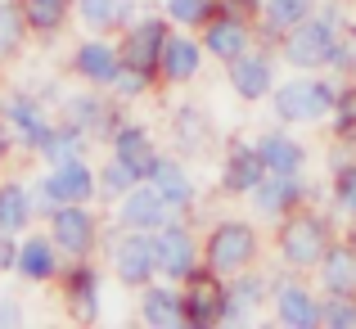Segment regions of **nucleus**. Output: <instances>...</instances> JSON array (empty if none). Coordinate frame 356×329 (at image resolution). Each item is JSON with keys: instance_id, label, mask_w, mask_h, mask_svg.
I'll use <instances>...</instances> for the list:
<instances>
[{"instance_id": "37", "label": "nucleus", "mask_w": 356, "mask_h": 329, "mask_svg": "<svg viewBox=\"0 0 356 329\" xmlns=\"http://www.w3.org/2000/svg\"><path fill=\"white\" fill-rule=\"evenodd\" d=\"M72 109H77V122H95V109H99V104H90V99H77Z\"/></svg>"}, {"instance_id": "22", "label": "nucleus", "mask_w": 356, "mask_h": 329, "mask_svg": "<svg viewBox=\"0 0 356 329\" xmlns=\"http://www.w3.org/2000/svg\"><path fill=\"white\" fill-rule=\"evenodd\" d=\"M27 217H32V203L18 185H5L0 190V230H23Z\"/></svg>"}, {"instance_id": "10", "label": "nucleus", "mask_w": 356, "mask_h": 329, "mask_svg": "<svg viewBox=\"0 0 356 329\" xmlns=\"http://www.w3.org/2000/svg\"><path fill=\"white\" fill-rule=\"evenodd\" d=\"M325 289H334V298L356 294V252L352 248H330L325 252Z\"/></svg>"}, {"instance_id": "27", "label": "nucleus", "mask_w": 356, "mask_h": 329, "mask_svg": "<svg viewBox=\"0 0 356 329\" xmlns=\"http://www.w3.org/2000/svg\"><path fill=\"white\" fill-rule=\"evenodd\" d=\"M18 41H23V14H18L9 0H0V59H5Z\"/></svg>"}, {"instance_id": "40", "label": "nucleus", "mask_w": 356, "mask_h": 329, "mask_svg": "<svg viewBox=\"0 0 356 329\" xmlns=\"http://www.w3.org/2000/svg\"><path fill=\"white\" fill-rule=\"evenodd\" d=\"M0 158H5V136H0Z\"/></svg>"}, {"instance_id": "4", "label": "nucleus", "mask_w": 356, "mask_h": 329, "mask_svg": "<svg viewBox=\"0 0 356 329\" xmlns=\"http://www.w3.org/2000/svg\"><path fill=\"white\" fill-rule=\"evenodd\" d=\"M334 54V32L325 23H302L293 36H289V59L298 68H312V63H325Z\"/></svg>"}, {"instance_id": "32", "label": "nucleus", "mask_w": 356, "mask_h": 329, "mask_svg": "<svg viewBox=\"0 0 356 329\" xmlns=\"http://www.w3.org/2000/svg\"><path fill=\"white\" fill-rule=\"evenodd\" d=\"M131 176H136V172H131V167L118 158V163L104 172V194H127L131 190Z\"/></svg>"}, {"instance_id": "24", "label": "nucleus", "mask_w": 356, "mask_h": 329, "mask_svg": "<svg viewBox=\"0 0 356 329\" xmlns=\"http://www.w3.org/2000/svg\"><path fill=\"white\" fill-rule=\"evenodd\" d=\"M154 181H158V190H163V199H172V203H185L194 194L190 176H185L176 163H154Z\"/></svg>"}, {"instance_id": "9", "label": "nucleus", "mask_w": 356, "mask_h": 329, "mask_svg": "<svg viewBox=\"0 0 356 329\" xmlns=\"http://www.w3.org/2000/svg\"><path fill=\"white\" fill-rule=\"evenodd\" d=\"M54 239H59L68 252H86L90 239H95V225H90V217L81 208H72V203H68V208L54 217Z\"/></svg>"}, {"instance_id": "35", "label": "nucleus", "mask_w": 356, "mask_h": 329, "mask_svg": "<svg viewBox=\"0 0 356 329\" xmlns=\"http://www.w3.org/2000/svg\"><path fill=\"white\" fill-rule=\"evenodd\" d=\"M339 199H343V208L356 212V167L352 172H343V181H339Z\"/></svg>"}, {"instance_id": "6", "label": "nucleus", "mask_w": 356, "mask_h": 329, "mask_svg": "<svg viewBox=\"0 0 356 329\" xmlns=\"http://www.w3.org/2000/svg\"><path fill=\"white\" fill-rule=\"evenodd\" d=\"M163 190H127V203H122V221L131 225V230H154V225H163Z\"/></svg>"}, {"instance_id": "34", "label": "nucleus", "mask_w": 356, "mask_h": 329, "mask_svg": "<svg viewBox=\"0 0 356 329\" xmlns=\"http://www.w3.org/2000/svg\"><path fill=\"white\" fill-rule=\"evenodd\" d=\"M339 131L343 136H356V90L343 99V109H339Z\"/></svg>"}, {"instance_id": "28", "label": "nucleus", "mask_w": 356, "mask_h": 329, "mask_svg": "<svg viewBox=\"0 0 356 329\" xmlns=\"http://www.w3.org/2000/svg\"><path fill=\"white\" fill-rule=\"evenodd\" d=\"M68 289H72V303H77V316L90 321L95 316V280H90V271H77Z\"/></svg>"}, {"instance_id": "3", "label": "nucleus", "mask_w": 356, "mask_h": 329, "mask_svg": "<svg viewBox=\"0 0 356 329\" xmlns=\"http://www.w3.org/2000/svg\"><path fill=\"white\" fill-rule=\"evenodd\" d=\"M275 109H280V118H293V122L298 118H316V113L334 109V90L312 86V81H289V86L280 90Z\"/></svg>"}, {"instance_id": "14", "label": "nucleus", "mask_w": 356, "mask_h": 329, "mask_svg": "<svg viewBox=\"0 0 356 329\" xmlns=\"http://www.w3.org/2000/svg\"><path fill=\"white\" fill-rule=\"evenodd\" d=\"M145 321L172 329V325H185L190 316H185V303L172 294V289H149L145 294Z\"/></svg>"}, {"instance_id": "39", "label": "nucleus", "mask_w": 356, "mask_h": 329, "mask_svg": "<svg viewBox=\"0 0 356 329\" xmlns=\"http://www.w3.org/2000/svg\"><path fill=\"white\" fill-rule=\"evenodd\" d=\"M230 5H252V0H230Z\"/></svg>"}, {"instance_id": "36", "label": "nucleus", "mask_w": 356, "mask_h": 329, "mask_svg": "<svg viewBox=\"0 0 356 329\" xmlns=\"http://www.w3.org/2000/svg\"><path fill=\"white\" fill-rule=\"evenodd\" d=\"M14 262H18V248L9 243V230H0V271L14 266Z\"/></svg>"}, {"instance_id": "5", "label": "nucleus", "mask_w": 356, "mask_h": 329, "mask_svg": "<svg viewBox=\"0 0 356 329\" xmlns=\"http://www.w3.org/2000/svg\"><path fill=\"white\" fill-rule=\"evenodd\" d=\"M163 45H167L163 23H140L136 32L127 36V50H122V59H127V68H131V72H145V77H149V68L158 63Z\"/></svg>"}, {"instance_id": "11", "label": "nucleus", "mask_w": 356, "mask_h": 329, "mask_svg": "<svg viewBox=\"0 0 356 329\" xmlns=\"http://www.w3.org/2000/svg\"><path fill=\"white\" fill-rule=\"evenodd\" d=\"M158 266H163L167 275H190V271H194V243H190V234L167 230L163 239H158Z\"/></svg>"}, {"instance_id": "29", "label": "nucleus", "mask_w": 356, "mask_h": 329, "mask_svg": "<svg viewBox=\"0 0 356 329\" xmlns=\"http://www.w3.org/2000/svg\"><path fill=\"white\" fill-rule=\"evenodd\" d=\"M81 14L90 18L95 27H108L127 14V0H81Z\"/></svg>"}, {"instance_id": "1", "label": "nucleus", "mask_w": 356, "mask_h": 329, "mask_svg": "<svg viewBox=\"0 0 356 329\" xmlns=\"http://www.w3.org/2000/svg\"><path fill=\"white\" fill-rule=\"evenodd\" d=\"M252 252H257V239L248 225H217L208 239V262L217 271H239Z\"/></svg>"}, {"instance_id": "30", "label": "nucleus", "mask_w": 356, "mask_h": 329, "mask_svg": "<svg viewBox=\"0 0 356 329\" xmlns=\"http://www.w3.org/2000/svg\"><path fill=\"white\" fill-rule=\"evenodd\" d=\"M307 5H312V0H270L266 14H270L275 27H289V23H298V18L307 14Z\"/></svg>"}, {"instance_id": "26", "label": "nucleus", "mask_w": 356, "mask_h": 329, "mask_svg": "<svg viewBox=\"0 0 356 329\" xmlns=\"http://www.w3.org/2000/svg\"><path fill=\"white\" fill-rule=\"evenodd\" d=\"M293 194H298V185L289 181V176H280V181H270V185H257V208L261 212H280Z\"/></svg>"}, {"instance_id": "25", "label": "nucleus", "mask_w": 356, "mask_h": 329, "mask_svg": "<svg viewBox=\"0 0 356 329\" xmlns=\"http://www.w3.org/2000/svg\"><path fill=\"white\" fill-rule=\"evenodd\" d=\"M23 14H27V23H32L36 32H50V27L63 23L68 0H23Z\"/></svg>"}, {"instance_id": "15", "label": "nucleus", "mask_w": 356, "mask_h": 329, "mask_svg": "<svg viewBox=\"0 0 356 329\" xmlns=\"http://www.w3.org/2000/svg\"><path fill=\"white\" fill-rule=\"evenodd\" d=\"M261 163H266L275 176H293L298 167H302V149H298L293 140L270 136V140H261Z\"/></svg>"}, {"instance_id": "17", "label": "nucleus", "mask_w": 356, "mask_h": 329, "mask_svg": "<svg viewBox=\"0 0 356 329\" xmlns=\"http://www.w3.org/2000/svg\"><path fill=\"white\" fill-rule=\"evenodd\" d=\"M280 316H284V325L307 329V325H316V321H321V307H316V303H312V298H307L298 284H289L284 294H280Z\"/></svg>"}, {"instance_id": "20", "label": "nucleus", "mask_w": 356, "mask_h": 329, "mask_svg": "<svg viewBox=\"0 0 356 329\" xmlns=\"http://www.w3.org/2000/svg\"><path fill=\"white\" fill-rule=\"evenodd\" d=\"M77 68L86 72L90 81H118V54L108 45H81Z\"/></svg>"}, {"instance_id": "38", "label": "nucleus", "mask_w": 356, "mask_h": 329, "mask_svg": "<svg viewBox=\"0 0 356 329\" xmlns=\"http://www.w3.org/2000/svg\"><path fill=\"white\" fill-rule=\"evenodd\" d=\"M0 321H18V312H14V307L5 303V307H0Z\"/></svg>"}, {"instance_id": "21", "label": "nucleus", "mask_w": 356, "mask_h": 329, "mask_svg": "<svg viewBox=\"0 0 356 329\" xmlns=\"http://www.w3.org/2000/svg\"><path fill=\"white\" fill-rule=\"evenodd\" d=\"M18 271H23L27 280H45L54 271V248L45 239H27L23 248H18Z\"/></svg>"}, {"instance_id": "31", "label": "nucleus", "mask_w": 356, "mask_h": 329, "mask_svg": "<svg viewBox=\"0 0 356 329\" xmlns=\"http://www.w3.org/2000/svg\"><path fill=\"white\" fill-rule=\"evenodd\" d=\"M167 9H172V18H181V23L208 18V0H167Z\"/></svg>"}, {"instance_id": "2", "label": "nucleus", "mask_w": 356, "mask_h": 329, "mask_svg": "<svg viewBox=\"0 0 356 329\" xmlns=\"http://www.w3.org/2000/svg\"><path fill=\"white\" fill-rule=\"evenodd\" d=\"M284 257L293 262V266H312V262H321L325 257V225L312 221V217L289 221V230H284Z\"/></svg>"}, {"instance_id": "8", "label": "nucleus", "mask_w": 356, "mask_h": 329, "mask_svg": "<svg viewBox=\"0 0 356 329\" xmlns=\"http://www.w3.org/2000/svg\"><path fill=\"white\" fill-rule=\"evenodd\" d=\"M90 190H95V181H90V172L81 163H63L59 172L45 181V194H50V199H63V203H81Z\"/></svg>"}, {"instance_id": "23", "label": "nucleus", "mask_w": 356, "mask_h": 329, "mask_svg": "<svg viewBox=\"0 0 356 329\" xmlns=\"http://www.w3.org/2000/svg\"><path fill=\"white\" fill-rule=\"evenodd\" d=\"M243 27L239 23H230V18H221V23H212L208 27V50L212 54H221V59H235V54L243 50Z\"/></svg>"}, {"instance_id": "13", "label": "nucleus", "mask_w": 356, "mask_h": 329, "mask_svg": "<svg viewBox=\"0 0 356 329\" xmlns=\"http://www.w3.org/2000/svg\"><path fill=\"white\" fill-rule=\"evenodd\" d=\"M118 158H122V163H127L136 176L154 172V163H158V158H154V145H149V136H145L140 127H127V131L118 136Z\"/></svg>"}, {"instance_id": "12", "label": "nucleus", "mask_w": 356, "mask_h": 329, "mask_svg": "<svg viewBox=\"0 0 356 329\" xmlns=\"http://www.w3.org/2000/svg\"><path fill=\"white\" fill-rule=\"evenodd\" d=\"M221 312H226V298H221V289L208 284V280H199V284L190 289V298H185V316H190V325H212Z\"/></svg>"}, {"instance_id": "33", "label": "nucleus", "mask_w": 356, "mask_h": 329, "mask_svg": "<svg viewBox=\"0 0 356 329\" xmlns=\"http://www.w3.org/2000/svg\"><path fill=\"white\" fill-rule=\"evenodd\" d=\"M325 321L330 325H356V307H348V303H325Z\"/></svg>"}, {"instance_id": "19", "label": "nucleus", "mask_w": 356, "mask_h": 329, "mask_svg": "<svg viewBox=\"0 0 356 329\" xmlns=\"http://www.w3.org/2000/svg\"><path fill=\"white\" fill-rule=\"evenodd\" d=\"M230 81H235V90L243 99H257V95H266V86H270V68L261 59H239L235 72H230Z\"/></svg>"}, {"instance_id": "18", "label": "nucleus", "mask_w": 356, "mask_h": 329, "mask_svg": "<svg viewBox=\"0 0 356 329\" xmlns=\"http://www.w3.org/2000/svg\"><path fill=\"white\" fill-rule=\"evenodd\" d=\"M261 158L252 154V149H235V158H230V167H226V185L230 190H257L261 185Z\"/></svg>"}, {"instance_id": "7", "label": "nucleus", "mask_w": 356, "mask_h": 329, "mask_svg": "<svg viewBox=\"0 0 356 329\" xmlns=\"http://www.w3.org/2000/svg\"><path fill=\"white\" fill-rule=\"evenodd\" d=\"M154 266H158V248H149L145 239H127L118 248V275L127 284H145L154 275Z\"/></svg>"}, {"instance_id": "16", "label": "nucleus", "mask_w": 356, "mask_h": 329, "mask_svg": "<svg viewBox=\"0 0 356 329\" xmlns=\"http://www.w3.org/2000/svg\"><path fill=\"white\" fill-rule=\"evenodd\" d=\"M163 68L167 77H194L199 72V50H194V41H185V36H172V41L163 45Z\"/></svg>"}]
</instances>
